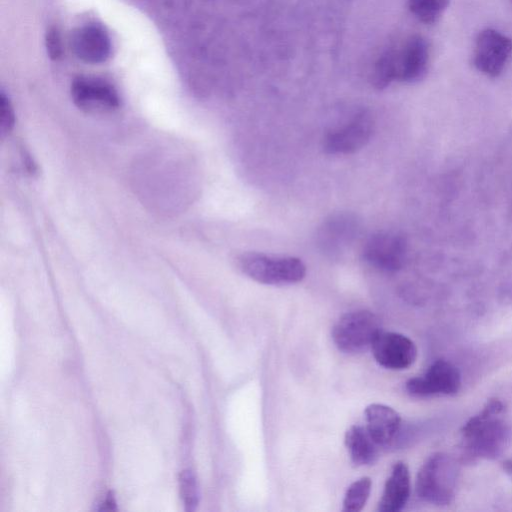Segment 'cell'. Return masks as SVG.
I'll list each match as a JSON object with an SVG mask.
<instances>
[{"mask_svg": "<svg viewBox=\"0 0 512 512\" xmlns=\"http://www.w3.org/2000/svg\"><path fill=\"white\" fill-rule=\"evenodd\" d=\"M405 388L417 398L453 396L461 388V375L452 363L439 359L423 375L409 379Z\"/></svg>", "mask_w": 512, "mask_h": 512, "instance_id": "52a82bcc", "label": "cell"}, {"mask_svg": "<svg viewBox=\"0 0 512 512\" xmlns=\"http://www.w3.org/2000/svg\"><path fill=\"white\" fill-rule=\"evenodd\" d=\"M374 131V120L367 111L353 114L342 124L331 128L323 138V149L329 154H351L363 148Z\"/></svg>", "mask_w": 512, "mask_h": 512, "instance_id": "5b68a950", "label": "cell"}, {"mask_svg": "<svg viewBox=\"0 0 512 512\" xmlns=\"http://www.w3.org/2000/svg\"><path fill=\"white\" fill-rule=\"evenodd\" d=\"M15 125V113L10 99L1 92L0 95V132L2 137L9 134Z\"/></svg>", "mask_w": 512, "mask_h": 512, "instance_id": "ffe728a7", "label": "cell"}, {"mask_svg": "<svg viewBox=\"0 0 512 512\" xmlns=\"http://www.w3.org/2000/svg\"><path fill=\"white\" fill-rule=\"evenodd\" d=\"M75 55L90 64L105 62L111 54V41L106 30L97 24L76 29L71 38Z\"/></svg>", "mask_w": 512, "mask_h": 512, "instance_id": "7c38bea8", "label": "cell"}, {"mask_svg": "<svg viewBox=\"0 0 512 512\" xmlns=\"http://www.w3.org/2000/svg\"><path fill=\"white\" fill-rule=\"evenodd\" d=\"M429 60L427 40L419 35L409 37L399 49H394L396 80L406 83L420 81L428 71Z\"/></svg>", "mask_w": 512, "mask_h": 512, "instance_id": "8fae6325", "label": "cell"}, {"mask_svg": "<svg viewBox=\"0 0 512 512\" xmlns=\"http://www.w3.org/2000/svg\"><path fill=\"white\" fill-rule=\"evenodd\" d=\"M512 56V40L498 30L486 28L479 32L473 49V65L488 77L499 76Z\"/></svg>", "mask_w": 512, "mask_h": 512, "instance_id": "8992f818", "label": "cell"}, {"mask_svg": "<svg viewBox=\"0 0 512 512\" xmlns=\"http://www.w3.org/2000/svg\"><path fill=\"white\" fill-rule=\"evenodd\" d=\"M378 317L367 310H356L342 315L332 330L336 347L347 354H358L371 349L380 333Z\"/></svg>", "mask_w": 512, "mask_h": 512, "instance_id": "277c9868", "label": "cell"}, {"mask_svg": "<svg viewBox=\"0 0 512 512\" xmlns=\"http://www.w3.org/2000/svg\"><path fill=\"white\" fill-rule=\"evenodd\" d=\"M46 48L51 59L57 60L61 58L63 53L62 41L59 31L51 28L46 34Z\"/></svg>", "mask_w": 512, "mask_h": 512, "instance_id": "44dd1931", "label": "cell"}, {"mask_svg": "<svg viewBox=\"0 0 512 512\" xmlns=\"http://www.w3.org/2000/svg\"><path fill=\"white\" fill-rule=\"evenodd\" d=\"M358 230L356 218L347 213L331 216L319 231V244L328 254H339L355 238Z\"/></svg>", "mask_w": 512, "mask_h": 512, "instance_id": "4fadbf2b", "label": "cell"}, {"mask_svg": "<svg viewBox=\"0 0 512 512\" xmlns=\"http://www.w3.org/2000/svg\"><path fill=\"white\" fill-rule=\"evenodd\" d=\"M450 0H408L411 13L422 23L433 24L449 6Z\"/></svg>", "mask_w": 512, "mask_h": 512, "instance_id": "e0dca14e", "label": "cell"}, {"mask_svg": "<svg viewBox=\"0 0 512 512\" xmlns=\"http://www.w3.org/2000/svg\"><path fill=\"white\" fill-rule=\"evenodd\" d=\"M364 260L371 266L387 272L401 269L407 256L405 237L394 231H379L368 238L363 246Z\"/></svg>", "mask_w": 512, "mask_h": 512, "instance_id": "ba28073f", "label": "cell"}, {"mask_svg": "<svg viewBox=\"0 0 512 512\" xmlns=\"http://www.w3.org/2000/svg\"><path fill=\"white\" fill-rule=\"evenodd\" d=\"M410 496V473L407 465L396 462L386 480L383 493L378 503L379 512L401 511Z\"/></svg>", "mask_w": 512, "mask_h": 512, "instance_id": "9a60e30c", "label": "cell"}, {"mask_svg": "<svg viewBox=\"0 0 512 512\" xmlns=\"http://www.w3.org/2000/svg\"><path fill=\"white\" fill-rule=\"evenodd\" d=\"M239 269L252 280L266 285H290L306 275L304 263L296 257L247 252L239 256Z\"/></svg>", "mask_w": 512, "mask_h": 512, "instance_id": "3957f363", "label": "cell"}, {"mask_svg": "<svg viewBox=\"0 0 512 512\" xmlns=\"http://www.w3.org/2000/svg\"><path fill=\"white\" fill-rule=\"evenodd\" d=\"M71 96L75 105L87 113L104 114L120 106L115 87L101 78L77 77L71 85Z\"/></svg>", "mask_w": 512, "mask_h": 512, "instance_id": "9c48e42d", "label": "cell"}, {"mask_svg": "<svg viewBox=\"0 0 512 512\" xmlns=\"http://www.w3.org/2000/svg\"><path fill=\"white\" fill-rule=\"evenodd\" d=\"M371 479L369 477H362L354 481L346 490L343 499V511L345 512H359L365 506L370 492H371Z\"/></svg>", "mask_w": 512, "mask_h": 512, "instance_id": "ac0fdd59", "label": "cell"}, {"mask_svg": "<svg viewBox=\"0 0 512 512\" xmlns=\"http://www.w3.org/2000/svg\"><path fill=\"white\" fill-rule=\"evenodd\" d=\"M365 422L369 434L381 447L394 441L400 430L401 417L393 408L373 403L365 409Z\"/></svg>", "mask_w": 512, "mask_h": 512, "instance_id": "5bb4252c", "label": "cell"}, {"mask_svg": "<svg viewBox=\"0 0 512 512\" xmlns=\"http://www.w3.org/2000/svg\"><path fill=\"white\" fill-rule=\"evenodd\" d=\"M371 350L376 362L390 370L407 369L417 357V348L414 342L397 332L381 330L375 338Z\"/></svg>", "mask_w": 512, "mask_h": 512, "instance_id": "30bf717a", "label": "cell"}, {"mask_svg": "<svg viewBox=\"0 0 512 512\" xmlns=\"http://www.w3.org/2000/svg\"><path fill=\"white\" fill-rule=\"evenodd\" d=\"M458 467L448 454L437 452L421 465L416 477V494L422 501L450 505L456 494Z\"/></svg>", "mask_w": 512, "mask_h": 512, "instance_id": "7a4b0ae2", "label": "cell"}, {"mask_svg": "<svg viewBox=\"0 0 512 512\" xmlns=\"http://www.w3.org/2000/svg\"><path fill=\"white\" fill-rule=\"evenodd\" d=\"M512 1V0H511Z\"/></svg>", "mask_w": 512, "mask_h": 512, "instance_id": "7402d4cb", "label": "cell"}, {"mask_svg": "<svg viewBox=\"0 0 512 512\" xmlns=\"http://www.w3.org/2000/svg\"><path fill=\"white\" fill-rule=\"evenodd\" d=\"M511 431L506 407L496 398L471 417L461 429V456L465 462L498 458L509 444Z\"/></svg>", "mask_w": 512, "mask_h": 512, "instance_id": "6da1fadb", "label": "cell"}, {"mask_svg": "<svg viewBox=\"0 0 512 512\" xmlns=\"http://www.w3.org/2000/svg\"><path fill=\"white\" fill-rule=\"evenodd\" d=\"M344 441L355 465H371L377 460L380 446L373 440L366 427L352 425L347 429Z\"/></svg>", "mask_w": 512, "mask_h": 512, "instance_id": "2e32d148", "label": "cell"}, {"mask_svg": "<svg viewBox=\"0 0 512 512\" xmlns=\"http://www.w3.org/2000/svg\"><path fill=\"white\" fill-rule=\"evenodd\" d=\"M180 490L188 510H194L198 503V488L191 471H183L180 476Z\"/></svg>", "mask_w": 512, "mask_h": 512, "instance_id": "d6986e66", "label": "cell"}]
</instances>
